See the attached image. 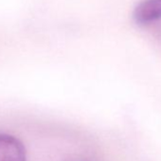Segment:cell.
Returning a JSON list of instances; mask_svg holds the SVG:
<instances>
[{
    "label": "cell",
    "instance_id": "cell-1",
    "mask_svg": "<svg viewBox=\"0 0 161 161\" xmlns=\"http://www.w3.org/2000/svg\"><path fill=\"white\" fill-rule=\"evenodd\" d=\"M0 161H27L23 143L12 135L0 133Z\"/></svg>",
    "mask_w": 161,
    "mask_h": 161
},
{
    "label": "cell",
    "instance_id": "cell-3",
    "mask_svg": "<svg viewBox=\"0 0 161 161\" xmlns=\"http://www.w3.org/2000/svg\"><path fill=\"white\" fill-rule=\"evenodd\" d=\"M71 161H84V160H71Z\"/></svg>",
    "mask_w": 161,
    "mask_h": 161
},
{
    "label": "cell",
    "instance_id": "cell-2",
    "mask_svg": "<svg viewBox=\"0 0 161 161\" xmlns=\"http://www.w3.org/2000/svg\"><path fill=\"white\" fill-rule=\"evenodd\" d=\"M161 18V0H142L134 12L138 24H149Z\"/></svg>",
    "mask_w": 161,
    "mask_h": 161
}]
</instances>
